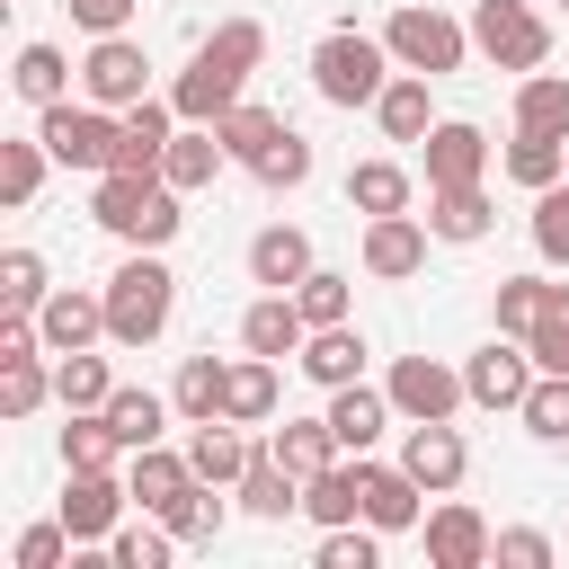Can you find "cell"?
Segmentation results:
<instances>
[{
  "mask_svg": "<svg viewBox=\"0 0 569 569\" xmlns=\"http://www.w3.org/2000/svg\"><path fill=\"white\" fill-rule=\"evenodd\" d=\"M284 133H293V124H284L276 107H258V98H240V107L222 116V142H231V160H240V169H258V160H267Z\"/></svg>",
  "mask_w": 569,
  "mask_h": 569,
  "instance_id": "41",
  "label": "cell"
},
{
  "mask_svg": "<svg viewBox=\"0 0 569 569\" xmlns=\"http://www.w3.org/2000/svg\"><path fill=\"white\" fill-rule=\"evenodd\" d=\"M489 133L471 124V116H436V133H427V187H471V178H489Z\"/></svg>",
  "mask_w": 569,
  "mask_h": 569,
  "instance_id": "15",
  "label": "cell"
},
{
  "mask_svg": "<svg viewBox=\"0 0 569 569\" xmlns=\"http://www.w3.org/2000/svg\"><path fill=\"white\" fill-rule=\"evenodd\" d=\"M53 400H62V409H107V400H116V373H107V356H89V347H62V356H53Z\"/></svg>",
  "mask_w": 569,
  "mask_h": 569,
  "instance_id": "39",
  "label": "cell"
},
{
  "mask_svg": "<svg viewBox=\"0 0 569 569\" xmlns=\"http://www.w3.org/2000/svg\"><path fill=\"white\" fill-rule=\"evenodd\" d=\"M62 551H80V542H71V525L53 516V525H27V533H18L9 569H62Z\"/></svg>",
  "mask_w": 569,
  "mask_h": 569,
  "instance_id": "53",
  "label": "cell"
},
{
  "mask_svg": "<svg viewBox=\"0 0 569 569\" xmlns=\"http://www.w3.org/2000/svg\"><path fill=\"white\" fill-rule=\"evenodd\" d=\"M302 338H311V320H302L293 293H258V302L240 311V347H249V356H276V365H284V356H302Z\"/></svg>",
  "mask_w": 569,
  "mask_h": 569,
  "instance_id": "19",
  "label": "cell"
},
{
  "mask_svg": "<svg viewBox=\"0 0 569 569\" xmlns=\"http://www.w3.org/2000/svg\"><path fill=\"white\" fill-rule=\"evenodd\" d=\"M400 462H409V480H418L427 498H445V489H462V471H471V445H462V427H453V418H409V436H400Z\"/></svg>",
  "mask_w": 569,
  "mask_h": 569,
  "instance_id": "12",
  "label": "cell"
},
{
  "mask_svg": "<svg viewBox=\"0 0 569 569\" xmlns=\"http://www.w3.org/2000/svg\"><path fill=\"white\" fill-rule=\"evenodd\" d=\"M222 169H231V142H222V124H178V142H169L160 178H169L178 196H196V187H213Z\"/></svg>",
  "mask_w": 569,
  "mask_h": 569,
  "instance_id": "24",
  "label": "cell"
},
{
  "mask_svg": "<svg viewBox=\"0 0 569 569\" xmlns=\"http://www.w3.org/2000/svg\"><path fill=\"white\" fill-rule=\"evenodd\" d=\"M489 222H498V204H489L480 178H471V187H427V231H436V240L471 249V240H489Z\"/></svg>",
  "mask_w": 569,
  "mask_h": 569,
  "instance_id": "25",
  "label": "cell"
},
{
  "mask_svg": "<svg viewBox=\"0 0 569 569\" xmlns=\"http://www.w3.org/2000/svg\"><path fill=\"white\" fill-rule=\"evenodd\" d=\"M391 418H400V409H391V391H382V382H338V391H329V427H338V445H347V453H373Z\"/></svg>",
  "mask_w": 569,
  "mask_h": 569,
  "instance_id": "21",
  "label": "cell"
},
{
  "mask_svg": "<svg viewBox=\"0 0 569 569\" xmlns=\"http://www.w3.org/2000/svg\"><path fill=\"white\" fill-rule=\"evenodd\" d=\"M44 293H53V267H44V249H0V311H44Z\"/></svg>",
  "mask_w": 569,
  "mask_h": 569,
  "instance_id": "43",
  "label": "cell"
},
{
  "mask_svg": "<svg viewBox=\"0 0 569 569\" xmlns=\"http://www.w3.org/2000/svg\"><path fill=\"white\" fill-rule=\"evenodd\" d=\"M498 169L516 178V187H560L569 178V133H507V151H498Z\"/></svg>",
  "mask_w": 569,
  "mask_h": 569,
  "instance_id": "31",
  "label": "cell"
},
{
  "mask_svg": "<svg viewBox=\"0 0 569 569\" xmlns=\"http://www.w3.org/2000/svg\"><path fill=\"white\" fill-rule=\"evenodd\" d=\"M71 9V27H89V36H116L124 18H133V0H62Z\"/></svg>",
  "mask_w": 569,
  "mask_h": 569,
  "instance_id": "56",
  "label": "cell"
},
{
  "mask_svg": "<svg viewBox=\"0 0 569 569\" xmlns=\"http://www.w3.org/2000/svg\"><path fill=\"white\" fill-rule=\"evenodd\" d=\"M249 453H258V445H240V427H231V418H204V427H187V462H196V480H213V489H240Z\"/></svg>",
  "mask_w": 569,
  "mask_h": 569,
  "instance_id": "30",
  "label": "cell"
},
{
  "mask_svg": "<svg viewBox=\"0 0 569 569\" xmlns=\"http://www.w3.org/2000/svg\"><path fill=\"white\" fill-rule=\"evenodd\" d=\"M71 80H80V71H71V62H62V44H44V36H36V44H18V62H9V89H18L27 107L71 98Z\"/></svg>",
  "mask_w": 569,
  "mask_h": 569,
  "instance_id": "34",
  "label": "cell"
},
{
  "mask_svg": "<svg viewBox=\"0 0 569 569\" xmlns=\"http://www.w3.org/2000/svg\"><path fill=\"white\" fill-rule=\"evenodd\" d=\"M240 98H249V71H231V62H213L204 44H196V53H187V71L169 80V107H178L187 124H222V116H231Z\"/></svg>",
  "mask_w": 569,
  "mask_h": 569,
  "instance_id": "13",
  "label": "cell"
},
{
  "mask_svg": "<svg viewBox=\"0 0 569 569\" xmlns=\"http://www.w3.org/2000/svg\"><path fill=\"white\" fill-rule=\"evenodd\" d=\"M231 498H240V507H249V516H267V525H276V516H293V507H302V480H293V471H284V462H276V445H258V453H249V471H240V489H231Z\"/></svg>",
  "mask_w": 569,
  "mask_h": 569,
  "instance_id": "33",
  "label": "cell"
},
{
  "mask_svg": "<svg viewBox=\"0 0 569 569\" xmlns=\"http://www.w3.org/2000/svg\"><path fill=\"white\" fill-rule=\"evenodd\" d=\"M382 391H391V409H400V418H453V409L471 400V391H462V373H453L445 356H391Z\"/></svg>",
  "mask_w": 569,
  "mask_h": 569,
  "instance_id": "11",
  "label": "cell"
},
{
  "mask_svg": "<svg viewBox=\"0 0 569 569\" xmlns=\"http://www.w3.org/2000/svg\"><path fill=\"white\" fill-rule=\"evenodd\" d=\"M124 507H133L124 471H71V480H62V525H71V542H107V533L124 525Z\"/></svg>",
  "mask_w": 569,
  "mask_h": 569,
  "instance_id": "14",
  "label": "cell"
},
{
  "mask_svg": "<svg viewBox=\"0 0 569 569\" xmlns=\"http://www.w3.org/2000/svg\"><path fill=\"white\" fill-rule=\"evenodd\" d=\"M178 124H187V116H178L160 89H151V98H133V107H124V142H116V169H160V160H169V142H178Z\"/></svg>",
  "mask_w": 569,
  "mask_h": 569,
  "instance_id": "18",
  "label": "cell"
},
{
  "mask_svg": "<svg viewBox=\"0 0 569 569\" xmlns=\"http://www.w3.org/2000/svg\"><path fill=\"white\" fill-rule=\"evenodd\" d=\"M53 400V365L44 356H27V365H0V418L18 427V418H36Z\"/></svg>",
  "mask_w": 569,
  "mask_h": 569,
  "instance_id": "48",
  "label": "cell"
},
{
  "mask_svg": "<svg viewBox=\"0 0 569 569\" xmlns=\"http://www.w3.org/2000/svg\"><path fill=\"white\" fill-rule=\"evenodd\" d=\"M391 71H400V62H391V44H382V36H365L356 18H347V27H329V36L311 44V89H320L329 107H373Z\"/></svg>",
  "mask_w": 569,
  "mask_h": 569,
  "instance_id": "3",
  "label": "cell"
},
{
  "mask_svg": "<svg viewBox=\"0 0 569 569\" xmlns=\"http://www.w3.org/2000/svg\"><path fill=\"white\" fill-rule=\"evenodd\" d=\"M302 516L311 525H356L365 516V453H338L329 471L302 480Z\"/></svg>",
  "mask_w": 569,
  "mask_h": 569,
  "instance_id": "26",
  "label": "cell"
},
{
  "mask_svg": "<svg viewBox=\"0 0 569 569\" xmlns=\"http://www.w3.org/2000/svg\"><path fill=\"white\" fill-rule=\"evenodd\" d=\"M36 329H44L53 356H62V347H98V338H107V284H53L44 311H36Z\"/></svg>",
  "mask_w": 569,
  "mask_h": 569,
  "instance_id": "16",
  "label": "cell"
},
{
  "mask_svg": "<svg viewBox=\"0 0 569 569\" xmlns=\"http://www.w3.org/2000/svg\"><path fill=\"white\" fill-rule=\"evenodd\" d=\"M178 311V276L160 249H124V267L107 276V338L116 347H151Z\"/></svg>",
  "mask_w": 569,
  "mask_h": 569,
  "instance_id": "2",
  "label": "cell"
},
{
  "mask_svg": "<svg viewBox=\"0 0 569 569\" xmlns=\"http://www.w3.org/2000/svg\"><path fill=\"white\" fill-rule=\"evenodd\" d=\"M365 356H373V347H365V329H356V320H329V329H311V338H302V356H293V365H302L320 391H338V382H365Z\"/></svg>",
  "mask_w": 569,
  "mask_h": 569,
  "instance_id": "20",
  "label": "cell"
},
{
  "mask_svg": "<svg viewBox=\"0 0 569 569\" xmlns=\"http://www.w3.org/2000/svg\"><path fill=\"white\" fill-rule=\"evenodd\" d=\"M347 204H356V213H409V204H418V178H409L400 160H356V169H347Z\"/></svg>",
  "mask_w": 569,
  "mask_h": 569,
  "instance_id": "35",
  "label": "cell"
},
{
  "mask_svg": "<svg viewBox=\"0 0 569 569\" xmlns=\"http://www.w3.org/2000/svg\"><path fill=\"white\" fill-rule=\"evenodd\" d=\"M516 124L525 133H569V80L560 71H516Z\"/></svg>",
  "mask_w": 569,
  "mask_h": 569,
  "instance_id": "42",
  "label": "cell"
},
{
  "mask_svg": "<svg viewBox=\"0 0 569 569\" xmlns=\"http://www.w3.org/2000/svg\"><path fill=\"white\" fill-rule=\"evenodd\" d=\"M276 400H284V382H276V356H231V391H222V418L231 427H267L276 418Z\"/></svg>",
  "mask_w": 569,
  "mask_h": 569,
  "instance_id": "28",
  "label": "cell"
},
{
  "mask_svg": "<svg viewBox=\"0 0 569 569\" xmlns=\"http://www.w3.org/2000/svg\"><path fill=\"white\" fill-rule=\"evenodd\" d=\"M489 560H507V569H551V533H533V525H498Z\"/></svg>",
  "mask_w": 569,
  "mask_h": 569,
  "instance_id": "55",
  "label": "cell"
},
{
  "mask_svg": "<svg viewBox=\"0 0 569 569\" xmlns=\"http://www.w3.org/2000/svg\"><path fill=\"white\" fill-rule=\"evenodd\" d=\"M36 116H44L36 133L53 142L62 169H89V178L116 169V142H124V116H116V107H98V98H53V107H36Z\"/></svg>",
  "mask_w": 569,
  "mask_h": 569,
  "instance_id": "5",
  "label": "cell"
},
{
  "mask_svg": "<svg viewBox=\"0 0 569 569\" xmlns=\"http://www.w3.org/2000/svg\"><path fill=\"white\" fill-rule=\"evenodd\" d=\"M382 44H391V62H400V71H427V80H445V71H462V62H471V27H462V18H445L436 0L391 9Z\"/></svg>",
  "mask_w": 569,
  "mask_h": 569,
  "instance_id": "4",
  "label": "cell"
},
{
  "mask_svg": "<svg viewBox=\"0 0 569 569\" xmlns=\"http://www.w3.org/2000/svg\"><path fill=\"white\" fill-rule=\"evenodd\" d=\"M418 516H427V489L409 480V462H373V453H365V525L409 533Z\"/></svg>",
  "mask_w": 569,
  "mask_h": 569,
  "instance_id": "22",
  "label": "cell"
},
{
  "mask_svg": "<svg viewBox=\"0 0 569 569\" xmlns=\"http://www.w3.org/2000/svg\"><path fill=\"white\" fill-rule=\"evenodd\" d=\"M44 169H53V142L44 133H0V204H36Z\"/></svg>",
  "mask_w": 569,
  "mask_h": 569,
  "instance_id": "38",
  "label": "cell"
},
{
  "mask_svg": "<svg viewBox=\"0 0 569 569\" xmlns=\"http://www.w3.org/2000/svg\"><path fill=\"white\" fill-rule=\"evenodd\" d=\"M249 178H258V187H302V178H311V142H302V133H284Z\"/></svg>",
  "mask_w": 569,
  "mask_h": 569,
  "instance_id": "54",
  "label": "cell"
},
{
  "mask_svg": "<svg viewBox=\"0 0 569 569\" xmlns=\"http://www.w3.org/2000/svg\"><path fill=\"white\" fill-rule=\"evenodd\" d=\"M418 533H427V560H436V569H480V560H489V542H498V525H489L471 498H453V489L418 516Z\"/></svg>",
  "mask_w": 569,
  "mask_h": 569,
  "instance_id": "10",
  "label": "cell"
},
{
  "mask_svg": "<svg viewBox=\"0 0 569 569\" xmlns=\"http://www.w3.org/2000/svg\"><path fill=\"white\" fill-rule=\"evenodd\" d=\"M560 9H569V0H560Z\"/></svg>",
  "mask_w": 569,
  "mask_h": 569,
  "instance_id": "57",
  "label": "cell"
},
{
  "mask_svg": "<svg viewBox=\"0 0 569 569\" xmlns=\"http://www.w3.org/2000/svg\"><path fill=\"white\" fill-rule=\"evenodd\" d=\"M542 293H551L542 276H498V293H489V320H498L507 338H525V329H533V311H542Z\"/></svg>",
  "mask_w": 569,
  "mask_h": 569,
  "instance_id": "51",
  "label": "cell"
},
{
  "mask_svg": "<svg viewBox=\"0 0 569 569\" xmlns=\"http://www.w3.org/2000/svg\"><path fill=\"white\" fill-rule=\"evenodd\" d=\"M80 98H98V107H133V98H151V53H142V36H89V53H80Z\"/></svg>",
  "mask_w": 569,
  "mask_h": 569,
  "instance_id": "7",
  "label": "cell"
},
{
  "mask_svg": "<svg viewBox=\"0 0 569 569\" xmlns=\"http://www.w3.org/2000/svg\"><path fill=\"white\" fill-rule=\"evenodd\" d=\"M311 560H320V569H373V560H382V525H365V516H356V525H320V551H311Z\"/></svg>",
  "mask_w": 569,
  "mask_h": 569,
  "instance_id": "49",
  "label": "cell"
},
{
  "mask_svg": "<svg viewBox=\"0 0 569 569\" xmlns=\"http://www.w3.org/2000/svg\"><path fill=\"white\" fill-rule=\"evenodd\" d=\"M533 249L551 267H569V178L560 187H533Z\"/></svg>",
  "mask_w": 569,
  "mask_h": 569,
  "instance_id": "52",
  "label": "cell"
},
{
  "mask_svg": "<svg viewBox=\"0 0 569 569\" xmlns=\"http://www.w3.org/2000/svg\"><path fill=\"white\" fill-rule=\"evenodd\" d=\"M373 124H382V142H427V133H436L427 71H391V80H382V98H373Z\"/></svg>",
  "mask_w": 569,
  "mask_h": 569,
  "instance_id": "23",
  "label": "cell"
},
{
  "mask_svg": "<svg viewBox=\"0 0 569 569\" xmlns=\"http://www.w3.org/2000/svg\"><path fill=\"white\" fill-rule=\"evenodd\" d=\"M471 53L498 71H542L551 62V18L533 0H480L471 9Z\"/></svg>",
  "mask_w": 569,
  "mask_h": 569,
  "instance_id": "6",
  "label": "cell"
},
{
  "mask_svg": "<svg viewBox=\"0 0 569 569\" xmlns=\"http://www.w3.org/2000/svg\"><path fill=\"white\" fill-rule=\"evenodd\" d=\"M525 347H533V365H542V373H569V284H551V293H542V311H533Z\"/></svg>",
  "mask_w": 569,
  "mask_h": 569,
  "instance_id": "46",
  "label": "cell"
},
{
  "mask_svg": "<svg viewBox=\"0 0 569 569\" xmlns=\"http://www.w3.org/2000/svg\"><path fill=\"white\" fill-rule=\"evenodd\" d=\"M169 551H178V533H169L151 507H142L133 525H116V533H107V560H116V569H169Z\"/></svg>",
  "mask_w": 569,
  "mask_h": 569,
  "instance_id": "44",
  "label": "cell"
},
{
  "mask_svg": "<svg viewBox=\"0 0 569 569\" xmlns=\"http://www.w3.org/2000/svg\"><path fill=\"white\" fill-rule=\"evenodd\" d=\"M293 302H302V320H311V329H329V320H347V311H356V276L311 267V276L293 284Z\"/></svg>",
  "mask_w": 569,
  "mask_h": 569,
  "instance_id": "47",
  "label": "cell"
},
{
  "mask_svg": "<svg viewBox=\"0 0 569 569\" xmlns=\"http://www.w3.org/2000/svg\"><path fill=\"white\" fill-rule=\"evenodd\" d=\"M169 418H178V400H169V391H142V382H116V400H107V427L124 436V453L160 445V436H169Z\"/></svg>",
  "mask_w": 569,
  "mask_h": 569,
  "instance_id": "29",
  "label": "cell"
},
{
  "mask_svg": "<svg viewBox=\"0 0 569 569\" xmlns=\"http://www.w3.org/2000/svg\"><path fill=\"white\" fill-rule=\"evenodd\" d=\"M516 418H525L533 445H569V373H533V391L516 400Z\"/></svg>",
  "mask_w": 569,
  "mask_h": 569,
  "instance_id": "45",
  "label": "cell"
},
{
  "mask_svg": "<svg viewBox=\"0 0 569 569\" xmlns=\"http://www.w3.org/2000/svg\"><path fill=\"white\" fill-rule=\"evenodd\" d=\"M427 213L409 204V213H365V240H356V267L373 276V284H400V276H418L427 267Z\"/></svg>",
  "mask_w": 569,
  "mask_h": 569,
  "instance_id": "8",
  "label": "cell"
},
{
  "mask_svg": "<svg viewBox=\"0 0 569 569\" xmlns=\"http://www.w3.org/2000/svg\"><path fill=\"white\" fill-rule=\"evenodd\" d=\"M533 373H542V365H533V347L498 329L489 347H471V365H462V391H471V409H516V400L533 391Z\"/></svg>",
  "mask_w": 569,
  "mask_h": 569,
  "instance_id": "9",
  "label": "cell"
},
{
  "mask_svg": "<svg viewBox=\"0 0 569 569\" xmlns=\"http://www.w3.org/2000/svg\"><path fill=\"white\" fill-rule=\"evenodd\" d=\"M196 44H204L213 62H231V71H258V62H267V27H258V18H222V27H204Z\"/></svg>",
  "mask_w": 569,
  "mask_h": 569,
  "instance_id": "50",
  "label": "cell"
},
{
  "mask_svg": "<svg viewBox=\"0 0 569 569\" xmlns=\"http://www.w3.org/2000/svg\"><path fill=\"white\" fill-rule=\"evenodd\" d=\"M89 213H98V231H116L124 249H169L178 240V187L160 178V169H98L89 178Z\"/></svg>",
  "mask_w": 569,
  "mask_h": 569,
  "instance_id": "1",
  "label": "cell"
},
{
  "mask_svg": "<svg viewBox=\"0 0 569 569\" xmlns=\"http://www.w3.org/2000/svg\"><path fill=\"white\" fill-rule=\"evenodd\" d=\"M267 445H276V462H284L293 480H311V471H329V462L347 453V445H338V427H329V409H320V418H284Z\"/></svg>",
  "mask_w": 569,
  "mask_h": 569,
  "instance_id": "32",
  "label": "cell"
},
{
  "mask_svg": "<svg viewBox=\"0 0 569 569\" xmlns=\"http://www.w3.org/2000/svg\"><path fill=\"white\" fill-rule=\"evenodd\" d=\"M124 436L107 427V409H62V471H116Z\"/></svg>",
  "mask_w": 569,
  "mask_h": 569,
  "instance_id": "36",
  "label": "cell"
},
{
  "mask_svg": "<svg viewBox=\"0 0 569 569\" xmlns=\"http://www.w3.org/2000/svg\"><path fill=\"white\" fill-rule=\"evenodd\" d=\"M311 267H320V258H311V231H302V222H267V231L249 240V284H267V293H293Z\"/></svg>",
  "mask_w": 569,
  "mask_h": 569,
  "instance_id": "17",
  "label": "cell"
},
{
  "mask_svg": "<svg viewBox=\"0 0 569 569\" xmlns=\"http://www.w3.org/2000/svg\"><path fill=\"white\" fill-rule=\"evenodd\" d=\"M222 498H231V489H213V480H187V489H178L169 507H151V516H160L178 542H213V533H222V516H231Z\"/></svg>",
  "mask_w": 569,
  "mask_h": 569,
  "instance_id": "40",
  "label": "cell"
},
{
  "mask_svg": "<svg viewBox=\"0 0 569 569\" xmlns=\"http://www.w3.org/2000/svg\"><path fill=\"white\" fill-rule=\"evenodd\" d=\"M187 480H196V462H187V453H169V445L124 453V489H133V507H169Z\"/></svg>",
  "mask_w": 569,
  "mask_h": 569,
  "instance_id": "37",
  "label": "cell"
},
{
  "mask_svg": "<svg viewBox=\"0 0 569 569\" xmlns=\"http://www.w3.org/2000/svg\"><path fill=\"white\" fill-rule=\"evenodd\" d=\"M222 391H231V356H178V373H169V400H178V418L187 427H204V418H222Z\"/></svg>",
  "mask_w": 569,
  "mask_h": 569,
  "instance_id": "27",
  "label": "cell"
}]
</instances>
